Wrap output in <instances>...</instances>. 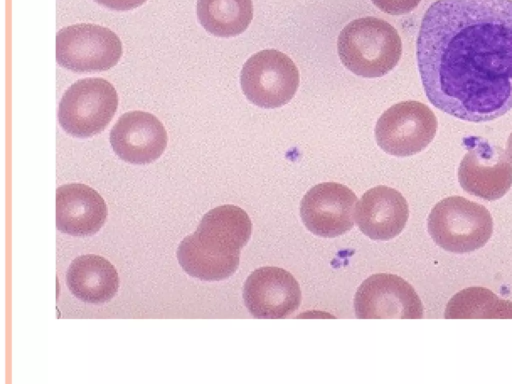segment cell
Segmentation results:
<instances>
[{
	"label": "cell",
	"instance_id": "obj_4",
	"mask_svg": "<svg viewBox=\"0 0 512 384\" xmlns=\"http://www.w3.org/2000/svg\"><path fill=\"white\" fill-rule=\"evenodd\" d=\"M251 233L248 214L236 205L226 204L208 211L196 231L184 240L233 275L239 266L240 251Z\"/></svg>",
	"mask_w": 512,
	"mask_h": 384
},
{
	"label": "cell",
	"instance_id": "obj_16",
	"mask_svg": "<svg viewBox=\"0 0 512 384\" xmlns=\"http://www.w3.org/2000/svg\"><path fill=\"white\" fill-rule=\"evenodd\" d=\"M66 283L78 299L102 304L118 291L119 278L115 267L104 257L88 254L76 257L68 267Z\"/></svg>",
	"mask_w": 512,
	"mask_h": 384
},
{
	"label": "cell",
	"instance_id": "obj_14",
	"mask_svg": "<svg viewBox=\"0 0 512 384\" xmlns=\"http://www.w3.org/2000/svg\"><path fill=\"white\" fill-rule=\"evenodd\" d=\"M356 222L372 240H390L404 229L409 217L406 199L394 188L380 185L366 191L357 202Z\"/></svg>",
	"mask_w": 512,
	"mask_h": 384
},
{
	"label": "cell",
	"instance_id": "obj_1",
	"mask_svg": "<svg viewBox=\"0 0 512 384\" xmlns=\"http://www.w3.org/2000/svg\"><path fill=\"white\" fill-rule=\"evenodd\" d=\"M422 85L439 110L469 122L512 108V0H437L416 42Z\"/></svg>",
	"mask_w": 512,
	"mask_h": 384
},
{
	"label": "cell",
	"instance_id": "obj_8",
	"mask_svg": "<svg viewBox=\"0 0 512 384\" xmlns=\"http://www.w3.org/2000/svg\"><path fill=\"white\" fill-rule=\"evenodd\" d=\"M438 127L435 114L425 104L402 101L388 108L375 127L377 144L390 155L406 157L425 149Z\"/></svg>",
	"mask_w": 512,
	"mask_h": 384
},
{
	"label": "cell",
	"instance_id": "obj_7",
	"mask_svg": "<svg viewBox=\"0 0 512 384\" xmlns=\"http://www.w3.org/2000/svg\"><path fill=\"white\" fill-rule=\"evenodd\" d=\"M122 43L109 28L95 24H75L56 35V59L64 68L86 73L105 71L117 64Z\"/></svg>",
	"mask_w": 512,
	"mask_h": 384
},
{
	"label": "cell",
	"instance_id": "obj_9",
	"mask_svg": "<svg viewBox=\"0 0 512 384\" xmlns=\"http://www.w3.org/2000/svg\"><path fill=\"white\" fill-rule=\"evenodd\" d=\"M467 152L458 168L460 186L470 195L493 201L512 186V158L504 149L479 137L465 139Z\"/></svg>",
	"mask_w": 512,
	"mask_h": 384
},
{
	"label": "cell",
	"instance_id": "obj_13",
	"mask_svg": "<svg viewBox=\"0 0 512 384\" xmlns=\"http://www.w3.org/2000/svg\"><path fill=\"white\" fill-rule=\"evenodd\" d=\"M167 132L154 115L144 111L123 114L110 132L116 155L131 164H148L157 160L167 146Z\"/></svg>",
	"mask_w": 512,
	"mask_h": 384
},
{
	"label": "cell",
	"instance_id": "obj_21",
	"mask_svg": "<svg viewBox=\"0 0 512 384\" xmlns=\"http://www.w3.org/2000/svg\"><path fill=\"white\" fill-rule=\"evenodd\" d=\"M507 152L510 155V157L512 158V132L507 141Z\"/></svg>",
	"mask_w": 512,
	"mask_h": 384
},
{
	"label": "cell",
	"instance_id": "obj_2",
	"mask_svg": "<svg viewBox=\"0 0 512 384\" xmlns=\"http://www.w3.org/2000/svg\"><path fill=\"white\" fill-rule=\"evenodd\" d=\"M342 64L361 77L376 78L390 72L399 62L402 42L397 30L376 17L348 23L337 40Z\"/></svg>",
	"mask_w": 512,
	"mask_h": 384
},
{
	"label": "cell",
	"instance_id": "obj_18",
	"mask_svg": "<svg viewBox=\"0 0 512 384\" xmlns=\"http://www.w3.org/2000/svg\"><path fill=\"white\" fill-rule=\"evenodd\" d=\"M445 318H512V302L499 298L487 288L469 287L448 301Z\"/></svg>",
	"mask_w": 512,
	"mask_h": 384
},
{
	"label": "cell",
	"instance_id": "obj_5",
	"mask_svg": "<svg viewBox=\"0 0 512 384\" xmlns=\"http://www.w3.org/2000/svg\"><path fill=\"white\" fill-rule=\"evenodd\" d=\"M117 107L118 95L110 82L103 78H85L64 93L58 119L68 134L87 138L107 127Z\"/></svg>",
	"mask_w": 512,
	"mask_h": 384
},
{
	"label": "cell",
	"instance_id": "obj_19",
	"mask_svg": "<svg viewBox=\"0 0 512 384\" xmlns=\"http://www.w3.org/2000/svg\"><path fill=\"white\" fill-rule=\"evenodd\" d=\"M381 11L390 15H403L414 10L421 0H371Z\"/></svg>",
	"mask_w": 512,
	"mask_h": 384
},
{
	"label": "cell",
	"instance_id": "obj_11",
	"mask_svg": "<svg viewBox=\"0 0 512 384\" xmlns=\"http://www.w3.org/2000/svg\"><path fill=\"white\" fill-rule=\"evenodd\" d=\"M357 197L347 186L324 182L313 186L302 198L300 215L313 234L332 238L354 226Z\"/></svg>",
	"mask_w": 512,
	"mask_h": 384
},
{
	"label": "cell",
	"instance_id": "obj_15",
	"mask_svg": "<svg viewBox=\"0 0 512 384\" xmlns=\"http://www.w3.org/2000/svg\"><path fill=\"white\" fill-rule=\"evenodd\" d=\"M107 206L93 188L81 184H65L56 190V227L73 236H90L106 221Z\"/></svg>",
	"mask_w": 512,
	"mask_h": 384
},
{
	"label": "cell",
	"instance_id": "obj_20",
	"mask_svg": "<svg viewBox=\"0 0 512 384\" xmlns=\"http://www.w3.org/2000/svg\"><path fill=\"white\" fill-rule=\"evenodd\" d=\"M97 3L113 10H130L142 5L146 0H95Z\"/></svg>",
	"mask_w": 512,
	"mask_h": 384
},
{
	"label": "cell",
	"instance_id": "obj_6",
	"mask_svg": "<svg viewBox=\"0 0 512 384\" xmlns=\"http://www.w3.org/2000/svg\"><path fill=\"white\" fill-rule=\"evenodd\" d=\"M240 83L246 98L262 108H277L287 104L299 85V72L284 53L262 50L243 65Z\"/></svg>",
	"mask_w": 512,
	"mask_h": 384
},
{
	"label": "cell",
	"instance_id": "obj_12",
	"mask_svg": "<svg viewBox=\"0 0 512 384\" xmlns=\"http://www.w3.org/2000/svg\"><path fill=\"white\" fill-rule=\"evenodd\" d=\"M243 299L254 318L283 319L298 309L301 290L290 272L280 267L265 266L247 277Z\"/></svg>",
	"mask_w": 512,
	"mask_h": 384
},
{
	"label": "cell",
	"instance_id": "obj_10",
	"mask_svg": "<svg viewBox=\"0 0 512 384\" xmlns=\"http://www.w3.org/2000/svg\"><path fill=\"white\" fill-rule=\"evenodd\" d=\"M359 319H421L422 302L414 288L395 274L378 273L362 282L354 297Z\"/></svg>",
	"mask_w": 512,
	"mask_h": 384
},
{
	"label": "cell",
	"instance_id": "obj_3",
	"mask_svg": "<svg viewBox=\"0 0 512 384\" xmlns=\"http://www.w3.org/2000/svg\"><path fill=\"white\" fill-rule=\"evenodd\" d=\"M434 242L452 253H468L483 247L493 232V220L485 206L462 196L438 202L427 219Z\"/></svg>",
	"mask_w": 512,
	"mask_h": 384
},
{
	"label": "cell",
	"instance_id": "obj_17",
	"mask_svg": "<svg viewBox=\"0 0 512 384\" xmlns=\"http://www.w3.org/2000/svg\"><path fill=\"white\" fill-rule=\"evenodd\" d=\"M197 16L211 34L236 36L244 32L252 20V0H198Z\"/></svg>",
	"mask_w": 512,
	"mask_h": 384
}]
</instances>
